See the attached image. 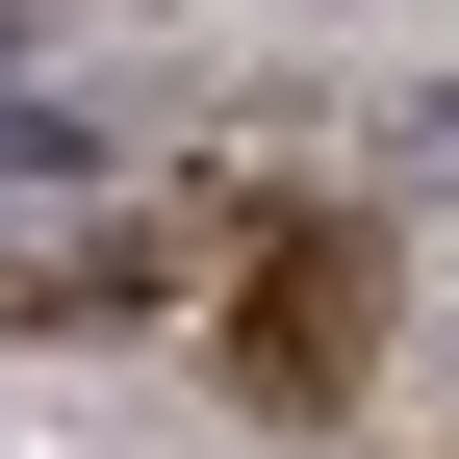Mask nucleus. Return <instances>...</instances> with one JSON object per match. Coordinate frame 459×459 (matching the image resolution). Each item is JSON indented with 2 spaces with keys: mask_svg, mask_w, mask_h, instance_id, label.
<instances>
[{
  "mask_svg": "<svg viewBox=\"0 0 459 459\" xmlns=\"http://www.w3.org/2000/svg\"><path fill=\"white\" fill-rule=\"evenodd\" d=\"M358 332H383V255L358 230H255V255H230V409H358Z\"/></svg>",
  "mask_w": 459,
  "mask_h": 459,
  "instance_id": "obj_1",
  "label": "nucleus"
},
{
  "mask_svg": "<svg viewBox=\"0 0 459 459\" xmlns=\"http://www.w3.org/2000/svg\"><path fill=\"white\" fill-rule=\"evenodd\" d=\"M102 179V128H77V102H0V204H77Z\"/></svg>",
  "mask_w": 459,
  "mask_h": 459,
  "instance_id": "obj_2",
  "label": "nucleus"
},
{
  "mask_svg": "<svg viewBox=\"0 0 459 459\" xmlns=\"http://www.w3.org/2000/svg\"><path fill=\"white\" fill-rule=\"evenodd\" d=\"M0 51H26V0H0Z\"/></svg>",
  "mask_w": 459,
  "mask_h": 459,
  "instance_id": "obj_3",
  "label": "nucleus"
}]
</instances>
